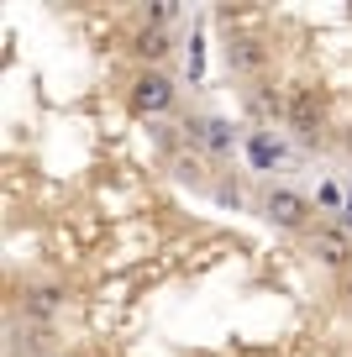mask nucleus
I'll use <instances>...</instances> for the list:
<instances>
[{"mask_svg":"<svg viewBox=\"0 0 352 357\" xmlns=\"http://www.w3.org/2000/svg\"><path fill=\"white\" fill-rule=\"evenodd\" d=\"M247 153H253V163H258V168H274V163H279V142H268L263 132L247 142Z\"/></svg>","mask_w":352,"mask_h":357,"instance_id":"9","label":"nucleus"},{"mask_svg":"<svg viewBox=\"0 0 352 357\" xmlns=\"http://www.w3.org/2000/svg\"><path fill=\"white\" fill-rule=\"evenodd\" d=\"M174 11H179V0H153V6H147V22H153L158 32H163V26L174 22Z\"/></svg>","mask_w":352,"mask_h":357,"instance_id":"10","label":"nucleus"},{"mask_svg":"<svg viewBox=\"0 0 352 357\" xmlns=\"http://www.w3.org/2000/svg\"><path fill=\"white\" fill-rule=\"evenodd\" d=\"M342 231H347V236H352V200H347V205H342Z\"/></svg>","mask_w":352,"mask_h":357,"instance_id":"11","label":"nucleus"},{"mask_svg":"<svg viewBox=\"0 0 352 357\" xmlns=\"http://www.w3.org/2000/svg\"><path fill=\"white\" fill-rule=\"evenodd\" d=\"M289 126H295L300 142H316V132H321V95L310 84L289 89Z\"/></svg>","mask_w":352,"mask_h":357,"instance_id":"3","label":"nucleus"},{"mask_svg":"<svg viewBox=\"0 0 352 357\" xmlns=\"http://www.w3.org/2000/svg\"><path fill=\"white\" fill-rule=\"evenodd\" d=\"M342 294H347V300H352V268H347V284H342Z\"/></svg>","mask_w":352,"mask_h":357,"instance_id":"12","label":"nucleus"},{"mask_svg":"<svg viewBox=\"0 0 352 357\" xmlns=\"http://www.w3.org/2000/svg\"><path fill=\"white\" fill-rule=\"evenodd\" d=\"M47 357H64V352H47Z\"/></svg>","mask_w":352,"mask_h":357,"instance_id":"14","label":"nucleus"},{"mask_svg":"<svg viewBox=\"0 0 352 357\" xmlns=\"http://www.w3.org/2000/svg\"><path fill=\"white\" fill-rule=\"evenodd\" d=\"M263 215H268L274 226H284V231H305V226H310V200L279 184V190L263 195Z\"/></svg>","mask_w":352,"mask_h":357,"instance_id":"2","label":"nucleus"},{"mask_svg":"<svg viewBox=\"0 0 352 357\" xmlns=\"http://www.w3.org/2000/svg\"><path fill=\"white\" fill-rule=\"evenodd\" d=\"M347 153H352V132H347Z\"/></svg>","mask_w":352,"mask_h":357,"instance_id":"13","label":"nucleus"},{"mask_svg":"<svg viewBox=\"0 0 352 357\" xmlns=\"http://www.w3.org/2000/svg\"><path fill=\"white\" fill-rule=\"evenodd\" d=\"M226 63L231 68H263V47H258V43H231L226 47Z\"/></svg>","mask_w":352,"mask_h":357,"instance_id":"8","label":"nucleus"},{"mask_svg":"<svg viewBox=\"0 0 352 357\" xmlns=\"http://www.w3.org/2000/svg\"><path fill=\"white\" fill-rule=\"evenodd\" d=\"M189 137H195V142H205L216 158H226V153H231V126H226V121H216V116H210V121H195V126H189Z\"/></svg>","mask_w":352,"mask_h":357,"instance_id":"5","label":"nucleus"},{"mask_svg":"<svg viewBox=\"0 0 352 357\" xmlns=\"http://www.w3.org/2000/svg\"><path fill=\"white\" fill-rule=\"evenodd\" d=\"M168 53V32H158V26H147L142 37H137V58L142 63H158V58Z\"/></svg>","mask_w":352,"mask_h":357,"instance_id":"7","label":"nucleus"},{"mask_svg":"<svg viewBox=\"0 0 352 357\" xmlns=\"http://www.w3.org/2000/svg\"><path fill=\"white\" fill-rule=\"evenodd\" d=\"M58 305H64V284H32V289H27V310H32L37 321H47Z\"/></svg>","mask_w":352,"mask_h":357,"instance_id":"6","label":"nucleus"},{"mask_svg":"<svg viewBox=\"0 0 352 357\" xmlns=\"http://www.w3.org/2000/svg\"><path fill=\"white\" fill-rule=\"evenodd\" d=\"M174 100H179L174 79H168V74H158V68H147V74L132 84V111H137V116H163Z\"/></svg>","mask_w":352,"mask_h":357,"instance_id":"1","label":"nucleus"},{"mask_svg":"<svg viewBox=\"0 0 352 357\" xmlns=\"http://www.w3.org/2000/svg\"><path fill=\"white\" fill-rule=\"evenodd\" d=\"M310 257H321L326 268H352V236L342 226H316L310 231Z\"/></svg>","mask_w":352,"mask_h":357,"instance_id":"4","label":"nucleus"}]
</instances>
